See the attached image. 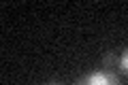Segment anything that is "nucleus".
Returning <instances> with one entry per match:
<instances>
[{
	"instance_id": "2",
	"label": "nucleus",
	"mask_w": 128,
	"mask_h": 85,
	"mask_svg": "<svg viewBox=\"0 0 128 85\" xmlns=\"http://www.w3.org/2000/svg\"><path fill=\"white\" fill-rule=\"evenodd\" d=\"M120 68H122V70L124 72H128V49H124V53L122 55H120Z\"/></svg>"
},
{
	"instance_id": "1",
	"label": "nucleus",
	"mask_w": 128,
	"mask_h": 85,
	"mask_svg": "<svg viewBox=\"0 0 128 85\" xmlns=\"http://www.w3.org/2000/svg\"><path fill=\"white\" fill-rule=\"evenodd\" d=\"M75 85H120V79L109 70H96L83 75Z\"/></svg>"
},
{
	"instance_id": "3",
	"label": "nucleus",
	"mask_w": 128,
	"mask_h": 85,
	"mask_svg": "<svg viewBox=\"0 0 128 85\" xmlns=\"http://www.w3.org/2000/svg\"><path fill=\"white\" fill-rule=\"evenodd\" d=\"M115 62H120V58H115L113 53H107V55H105V60H102V64H105V68H111V66H113Z\"/></svg>"
},
{
	"instance_id": "4",
	"label": "nucleus",
	"mask_w": 128,
	"mask_h": 85,
	"mask_svg": "<svg viewBox=\"0 0 128 85\" xmlns=\"http://www.w3.org/2000/svg\"><path fill=\"white\" fill-rule=\"evenodd\" d=\"M49 85H56V83H49Z\"/></svg>"
}]
</instances>
